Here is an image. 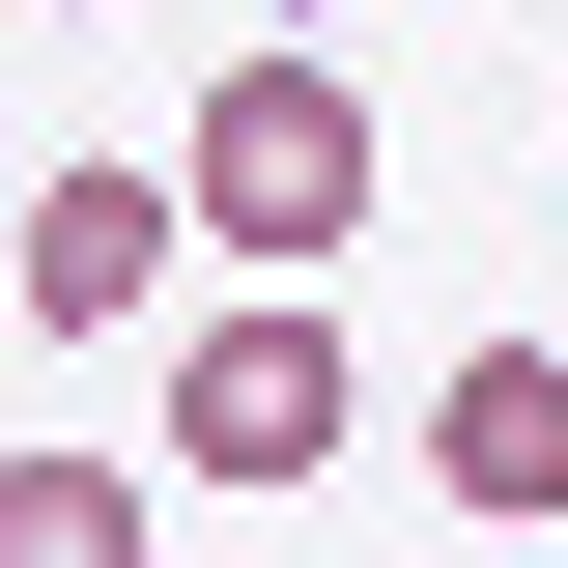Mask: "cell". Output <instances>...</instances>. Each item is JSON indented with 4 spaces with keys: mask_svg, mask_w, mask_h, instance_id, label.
<instances>
[{
    "mask_svg": "<svg viewBox=\"0 0 568 568\" xmlns=\"http://www.w3.org/2000/svg\"><path fill=\"white\" fill-rule=\"evenodd\" d=\"M369 171H398V142H369V85L313 58V29H256V58L200 85V142H171V200H200L227 284H342L369 256Z\"/></svg>",
    "mask_w": 568,
    "mask_h": 568,
    "instance_id": "6da1fadb",
    "label": "cell"
},
{
    "mask_svg": "<svg viewBox=\"0 0 568 568\" xmlns=\"http://www.w3.org/2000/svg\"><path fill=\"white\" fill-rule=\"evenodd\" d=\"M171 256H200V200H171V171H58L0 284H29L58 342H142V313H171Z\"/></svg>",
    "mask_w": 568,
    "mask_h": 568,
    "instance_id": "277c9868",
    "label": "cell"
},
{
    "mask_svg": "<svg viewBox=\"0 0 568 568\" xmlns=\"http://www.w3.org/2000/svg\"><path fill=\"white\" fill-rule=\"evenodd\" d=\"M85 29H114V0H85Z\"/></svg>",
    "mask_w": 568,
    "mask_h": 568,
    "instance_id": "8992f818",
    "label": "cell"
},
{
    "mask_svg": "<svg viewBox=\"0 0 568 568\" xmlns=\"http://www.w3.org/2000/svg\"><path fill=\"white\" fill-rule=\"evenodd\" d=\"M171 455H200V484H342V455H369L342 284H227L200 342H171Z\"/></svg>",
    "mask_w": 568,
    "mask_h": 568,
    "instance_id": "7a4b0ae2",
    "label": "cell"
},
{
    "mask_svg": "<svg viewBox=\"0 0 568 568\" xmlns=\"http://www.w3.org/2000/svg\"><path fill=\"white\" fill-rule=\"evenodd\" d=\"M0 568H171L142 455H0Z\"/></svg>",
    "mask_w": 568,
    "mask_h": 568,
    "instance_id": "5b68a950",
    "label": "cell"
},
{
    "mask_svg": "<svg viewBox=\"0 0 568 568\" xmlns=\"http://www.w3.org/2000/svg\"><path fill=\"white\" fill-rule=\"evenodd\" d=\"M426 484L484 540H568V342H455L426 369Z\"/></svg>",
    "mask_w": 568,
    "mask_h": 568,
    "instance_id": "3957f363",
    "label": "cell"
}]
</instances>
